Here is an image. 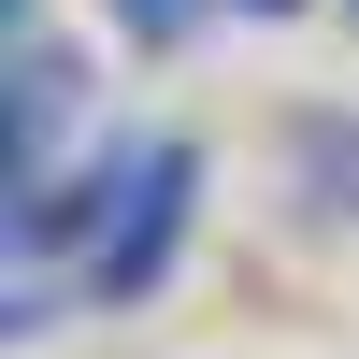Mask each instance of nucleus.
<instances>
[{
    "label": "nucleus",
    "mask_w": 359,
    "mask_h": 359,
    "mask_svg": "<svg viewBox=\"0 0 359 359\" xmlns=\"http://www.w3.org/2000/svg\"><path fill=\"white\" fill-rule=\"evenodd\" d=\"M86 187V245H72V287L86 302H144V287L172 273V245H187V201H201V144H172V130H130V144H101V158L72 172Z\"/></svg>",
    "instance_id": "1"
},
{
    "label": "nucleus",
    "mask_w": 359,
    "mask_h": 359,
    "mask_svg": "<svg viewBox=\"0 0 359 359\" xmlns=\"http://www.w3.org/2000/svg\"><path fill=\"white\" fill-rule=\"evenodd\" d=\"M72 101H86V57L43 29V0H15V187H43V172H57Z\"/></svg>",
    "instance_id": "2"
},
{
    "label": "nucleus",
    "mask_w": 359,
    "mask_h": 359,
    "mask_svg": "<svg viewBox=\"0 0 359 359\" xmlns=\"http://www.w3.org/2000/svg\"><path fill=\"white\" fill-rule=\"evenodd\" d=\"M287 172L316 216H359V115H287Z\"/></svg>",
    "instance_id": "3"
},
{
    "label": "nucleus",
    "mask_w": 359,
    "mask_h": 359,
    "mask_svg": "<svg viewBox=\"0 0 359 359\" xmlns=\"http://www.w3.org/2000/svg\"><path fill=\"white\" fill-rule=\"evenodd\" d=\"M216 15H287V0H216Z\"/></svg>",
    "instance_id": "4"
}]
</instances>
